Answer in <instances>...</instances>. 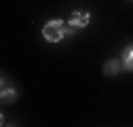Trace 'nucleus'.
I'll use <instances>...</instances> for the list:
<instances>
[{"label":"nucleus","mask_w":133,"mask_h":127,"mask_svg":"<svg viewBox=\"0 0 133 127\" xmlns=\"http://www.w3.org/2000/svg\"><path fill=\"white\" fill-rule=\"evenodd\" d=\"M42 36H44L49 42H59L61 38H65V23L59 21V19L46 21L44 28H42Z\"/></svg>","instance_id":"obj_1"},{"label":"nucleus","mask_w":133,"mask_h":127,"mask_svg":"<svg viewBox=\"0 0 133 127\" xmlns=\"http://www.w3.org/2000/svg\"><path fill=\"white\" fill-rule=\"evenodd\" d=\"M89 17L91 15L87 13V11H74L72 13V17H70V23L78 30V28H85L87 23H89Z\"/></svg>","instance_id":"obj_2"},{"label":"nucleus","mask_w":133,"mask_h":127,"mask_svg":"<svg viewBox=\"0 0 133 127\" xmlns=\"http://www.w3.org/2000/svg\"><path fill=\"white\" fill-rule=\"evenodd\" d=\"M121 66H123V61H118V59H108L106 66H104V74H106V76H116V74L121 72Z\"/></svg>","instance_id":"obj_3"},{"label":"nucleus","mask_w":133,"mask_h":127,"mask_svg":"<svg viewBox=\"0 0 133 127\" xmlns=\"http://www.w3.org/2000/svg\"><path fill=\"white\" fill-rule=\"evenodd\" d=\"M123 66L133 72V45L125 47V51H123Z\"/></svg>","instance_id":"obj_4"},{"label":"nucleus","mask_w":133,"mask_h":127,"mask_svg":"<svg viewBox=\"0 0 133 127\" xmlns=\"http://www.w3.org/2000/svg\"><path fill=\"white\" fill-rule=\"evenodd\" d=\"M17 100V91H15V87H6V83L2 81V102H15Z\"/></svg>","instance_id":"obj_5"}]
</instances>
